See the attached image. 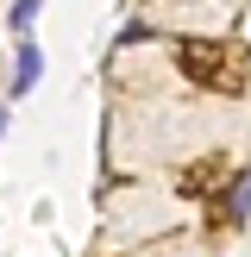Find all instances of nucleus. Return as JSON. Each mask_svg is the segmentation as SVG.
Instances as JSON below:
<instances>
[{"instance_id":"1","label":"nucleus","mask_w":251,"mask_h":257,"mask_svg":"<svg viewBox=\"0 0 251 257\" xmlns=\"http://www.w3.org/2000/svg\"><path fill=\"white\" fill-rule=\"evenodd\" d=\"M44 82V50L32 44V32L19 38V57H13V82H7V100H25L32 88Z\"/></svg>"},{"instance_id":"2","label":"nucleus","mask_w":251,"mask_h":257,"mask_svg":"<svg viewBox=\"0 0 251 257\" xmlns=\"http://www.w3.org/2000/svg\"><path fill=\"white\" fill-rule=\"evenodd\" d=\"M220 213H226V220H251V170H238L232 176V188H226V195H220Z\"/></svg>"},{"instance_id":"3","label":"nucleus","mask_w":251,"mask_h":257,"mask_svg":"<svg viewBox=\"0 0 251 257\" xmlns=\"http://www.w3.org/2000/svg\"><path fill=\"white\" fill-rule=\"evenodd\" d=\"M38 7H44V0H13V13H7V25H13V38H25V32H32V19H38Z\"/></svg>"},{"instance_id":"4","label":"nucleus","mask_w":251,"mask_h":257,"mask_svg":"<svg viewBox=\"0 0 251 257\" xmlns=\"http://www.w3.org/2000/svg\"><path fill=\"white\" fill-rule=\"evenodd\" d=\"M220 176H226V163H220V157H207V170L182 176V188H188V195H201V188H207V182H220Z\"/></svg>"},{"instance_id":"5","label":"nucleus","mask_w":251,"mask_h":257,"mask_svg":"<svg viewBox=\"0 0 251 257\" xmlns=\"http://www.w3.org/2000/svg\"><path fill=\"white\" fill-rule=\"evenodd\" d=\"M7 113H13V107H7V100H0V132H7Z\"/></svg>"}]
</instances>
